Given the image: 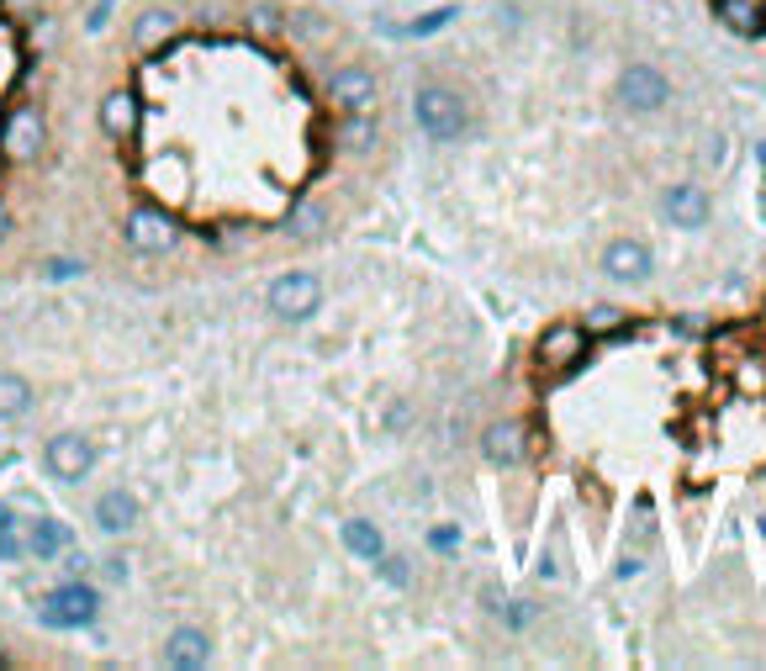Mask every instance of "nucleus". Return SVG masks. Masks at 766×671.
Listing matches in <instances>:
<instances>
[{"mask_svg":"<svg viewBox=\"0 0 766 671\" xmlns=\"http://www.w3.org/2000/svg\"><path fill=\"white\" fill-rule=\"evenodd\" d=\"M413 117L423 127V138H439V143H460L465 133H471V111H465V101L455 96V90H444V85H423L418 90Z\"/></svg>","mask_w":766,"mask_h":671,"instance_id":"nucleus-1","label":"nucleus"},{"mask_svg":"<svg viewBox=\"0 0 766 671\" xmlns=\"http://www.w3.org/2000/svg\"><path fill=\"white\" fill-rule=\"evenodd\" d=\"M265 302L280 323H307L317 307H323V281H317L312 270H286V275H275L270 291H265Z\"/></svg>","mask_w":766,"mask_h":671,"instance_id":"nucleus-2","label":"nucleus"},{"mask_svg":"<svg viewBox=\"0 0 766 671\" xmlns=\"http://www.w3.org/2000/svg\"><path fill=\"white\" fill-rule=\"evenodd\" d=\"M613 96H619V106L634 111V117H656V111L671 106V80L656 64H629L619 74V85H613Z\"/></svg>","mask_w":766,"mask_h":671,"instance_id":"nucleus-3","label":"nucleus"},{"mask_svg":"<svg viewBox=\"0 0 766 671\" xmlns=\"http://www.w3.org/2000/svg\"><path fill=\"white\" fill-rule=\"evenodd\" d=\"M96 613H101V598H96V587H85V582H64L59 592H48V598L37 603V619L48 629H85Z\"/></svg>","mask_w":766,"mask_h":671,"instance_id":"nucleus-4","label":"nucleus"},{"mask_svg":"<svg viewBox=\"0 0 766 671\" xmlns=\"http://www.w3.org/2000/svg\"><path fill=\"white\" fill-rule=\"evenodd\" d=\"M127 244L138 254H170L180 244V222L164 212V207H138L127 217Z\"/></svg>","mask_w":766,"mask_h":671,"instance_id":"nucleus-5","label":"nucleus"},{"mask_svg":"<svg viewBox=\"0 0 766 671\" xmlns=\"http://www.w3.org/2000/svg\"><path fill=\"white\" fill-rule=\"evenodd\" d=\"M48 476H59V481H85L90 476V465H96V444H90L85 434H53L48 439Z\"/></svg>","mask_w":766,"mask_h":671,"instance_id":"nucleus-6","label":"nucleus"},{"mask_svg":"<svg viewBox=\"0 0 766 671\" xmlns=\"http://www.w3.org/2000/svg\"><path fill=\"white\" fill-rule=\"evenodd\" d=\"M661 212H666L671 228H703V222L714 217V201H708L703 185L677 180V185H666V191H661Z\"/></svg>","mask_w":766,"mask_h":671,"instance_id":"nucleus-7","label":"nucleus"},{"mask_svg":"<svg viewBox=\"0 0 766 671\" xmlns=\"http://www.w3.org/2000/svg\"><path fill=\"white\" fill-rule=\"evenodd\" d=\"M650 249L640 244V238H613V244L603 249V270H608V281H619V286H640L645 275H650Z\"/></svg>","mask_w":766,"mask_h":671,"instance_id":"nucleus-8","label":"nucleus"},{"mask_svg":"<svg viewBox=\"0 0 766 671\" xmlns=\"http://www.w3.org/2000/svg\"><path fill=\"white\" fill-rule=\"evenodd\" d=\"M0 154L16 159V164L43 154V117H37V111H11L6 127H0Z\"/></svg>","mask_w":766,"mask_h":671,"instance_id":"nucleus-9","label":"nucleus"},{"mask_svg":"<svg viewBox=\"0 0 766 671\" xmlns=\"http://www.w3.org/2000/svg\"><path fill=\"white\" fill-rule=\"evenodd\" d=\"M328 96L349 106V111H370V101H376V74H370L365 64H349L328 80Z\"/></svg>","mask_w":766,"mask_h":671,"instance_id":"nucleus-10","label":"nucleus"},{"mask_svg":"<svg viewBox=\"0 0 766 671\" xmlns=\"http://www.w3.org/2000/svg\"><path fill=\"white\" fill-rule=\"evenodd\" d=\"M164 661H170L175 671H201L212 661V640L201 635V629H175L170 645H164Z\"/></svg>","mask_w":766,"mask_h":671,"instance_id":"nucleus-11","label":"nucleus"},{"mask_svg":"<svg viewBox=\"0 0 766 671\" xmlns=\"http://www.w3.org/2000/svg\"><path fill=\"white\" fill-rule=\"evenodd\" d=\"M138 96L133 90H111V96L101 101V127H106V138H133L138 133Z\"/></svg>","mask_w":766,"mask_h":671,"instance_id":"nucleus-12","label":"nucleus"},{"mask_svg":"<svg viewBox=\"0 0 766 671\" xmlns=\"http://www.w3.org/2000/svg\"><path fill=\"white\" fill-rule=\"evenodd\" d=\"M96 524L106 529V534H127L138 524V497L133 492H101V502H96Z\"/></svg>","mask_w":766,"mask_h":671,"instance_id":"nucleus-13","label":"nucleus"},{"mask_svg":"<svg viewBox=\"0 0 766 671\" xmlns=\"http://www.w3.org/2000/svg\"><path fill=\"white\" fill-rule=\"evenodd\" d=\"M481 455H487L492 465H518L523 460V428L518 423H497L481 434Z\"/></svg>","mask_w":766,"mask_h":671,"instance_id":"nucleus-14","label":"nucleus"},{"mask_svg":"<svg viewBox=\"0 0 766 671\" xmlns=\"http://www.w3.org/2000/svg\"><path fill=\"white\" fill-rule=\"evenodd\" d=\"M69 524H59V518H37L32 534H27V550L37 555V561H53V555H64L69 550Z\"/></svg>","mask_w":766,"mask_h":671,"instance_id":"nucleus-15","label":"nucleus"},{"mask_svg":"<svg viewBox=\"0 0 766 671\" xmlns=\"http://www.w3.org/2000/svg\"><path fill=\"white\" fill-rule=\"evenodd\" d=\"M344 545L360 555V561H381V555H386V539H381V529L370 524V518H349V524H344Z\"/></svg>","mask_w":766,"mask_h":671,"instance_id":"nucleus-16","label":"nucleus"},{"mask_svg":"<svg viewBox=\"0 0 766 671\" xmlns=\"http://www.w3.org/2000/svg\"><path fill=\"white\" fill-rule=\"evenodd\" d=\"M719 16H724V27H735L740 37H761L766 32V16H756L751 0H719Z\"/></svg>","mask_w":766,"mask_h":671,"instance_id":"nucleus-17","label":"nucleus"},{"mask_svg":"<svg viewBox=\"0 0 766 671\" xmlns=\"http://www.w3.org/2000/svg\"><path fill=\"white\" fill-rule=\"evenodd\" d=\"M27 407H32V386L11 370H0V418H22Z\"/></svg>","mask_w":766,"mask_h":671,"instance_id":"nucleus-18","label":"nucleus"},{"mask_svg":"<svg viewBox=\"0 0 766 671\" xmlns=\"http://www.w3.org/2000/svg\"><path fill=\"white\" fill-rule=\"evenodd\" d=\"M576 354H582V333H576V328L545 333V360H550V365H571Z\"/></svg>","mask_w":766,"mask_h":671,"instance_id":"nucleus-19","label":"nucleus"},{"mask_svg":"<svg viewBox=\"0 0 766 671\" xmlns=\"http://www.w3.org/2000/svg\"><path fill=\"white\" fill-rule=\"evenodd\" d=\"M460 16V6H439L434 16H423V22H402V27H391L397 37H428V32H439V27H450Z\"/></svg>","mask_w":766,"mask_h":671,"instance_id":"nucleus-20","label":"nucleus"},{"mask_svg":"<svg viewBox=\"0 0 766 671\" xmlns=\"http://www.w3.org/2000/svg\"><path fill=\"white\" fill-rule=\"evenodd\" d=\"M170 27H175V22H170V16H164V11H148L143 22H138V43H154V37H164Z\"/></svg>","mask_w":766,"mask_h":671,"instance_id":"nucleus-21","label":"nucleus"},{"mask_svg":"<svg viewBox=\"0 0 766 671\" xmlns=\"http://www.w3.org/2000/svg\"><path fill=\"white\" fill-rule=\"evenodd\" d=\"M428 545H434L439 555H450V550L460 545V529H455V524H439V529H428Z\"/></svg>","mask_w":766,"mask_h":671,"instance_id":"nucleus-22","label":"nucleus"},{"mask_svg":"<svg viewBox=\"0 0 766 671\" xmlns=\"http://www.w3.org/2000/svg\"><path fill=\"white\" fill-rule=\"evenodd\" d=\"M619 323H624V312H619V307H597L592 318H587V328H619Z\"/></svg>","mask_w":766,"mask_h":671,"instance_id":"nucleus-23","label":"nucleus"},{"mask_svg":"<svg viewBox=\"0 0 766 671\" xmlns=\"http://www.w3.org/2000/svg\"><path fill=\"white\" fill-rule=\"evenodd\" d=\"M85 265H80V259H53V265H48V281H69V275H80Z\"/></svg>","mask_w":766,"mask_h":671,"instance_id":"nucleus-24","label":"nucleus"},{"mask_svg":"<svg viewBox=\"0 0 766 671\" xmlns=\"http://www.w3.org/2000/svg\"><path fill=\"white\" fill-rule=\"evenodd\" d=\"M106 16H111V0H101V6L90 11V32H101V27H106Z\"/></svg>","mask_w":766,"mask_h":671,"instance_id":"nucleus-25","label":"nucleus"},{"mask_svg":"<svg viewBox=\"0 0 766 671\" xmlns=\"http://www.w3.org/2000/svg\"><path fill=\"white\" fill-rule=\"evenodd\" d=\"M11 233V217H6V207H0V238H6Z\"/></svg>","mask_w":766,"mask_h":671,"instance_id":"nucleus-26","label":"nucleus"},{"mask_svg":"<svg viewBox=\"0 0 766 671\" xmlns=\"http://www.w3.org/2000/svg\"><path fill=\"white\" fill-rule=\"evenodd\" d=\"M0 529H11V513L6 508H0Z\"/></svg>","mask_w":766,"mask_h":671,"instance_id":"nucleus-27","label":"nucleus"}]
</instances>
